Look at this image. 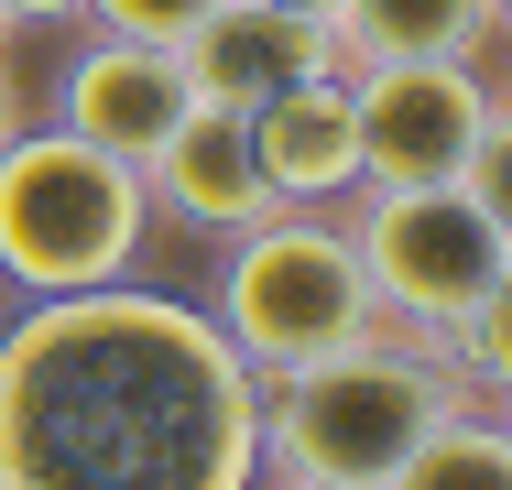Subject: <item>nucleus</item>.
<instances>
[{
  "instance_id": "nucleus-21",
  "label": "nucleus",
  "mask_w": 512,
  "mask_h": 490,
  "mask_svg": "<svg viewBox=\"0 0 512 490\" xmlns=\"http://www.w3.org/2000/svg\"><path fill=\"white\" fill-rule=\"evenodd\" d=\"M262 490H306V480H262Z\"/></svg>"
},
{
  "instance_id": "nucleus-19",
  "label": "nucleus",
  "mask_w": 512,
  "mask_h": 490,
  "mask_svg": "<svg viewBox=\"0 0 512 490\" xmlns=\"http://www.w3.org/2000/svg\"><path fill=\"white\" fill-rule=\"evenodd\" d=\"M491 22H502V33H512V0H491Z\"/></svg>"
},
{
  "instance_id": "nucleus-8",
  "label": "nucleus",
  "mask_w": 512,
  "mask_h": 490,
  "mask_svg": "<svg viewBox=\"0 0 512 490\" xmlns=\"http://www.w3.org/2000/svg\"><path fill=\"white\" fill-rule=\"evenodd\" d=\"M186 109H197V98L175 77V55H164V44H120V33H88V44L66 55V77H55V131L99 142L120 164H142Z\"/></svg>"
},
{
  "instance_id": "nucleus-2",
  "label": "nucleus",
  "mask_w": 512,
  "mask_h": 490,
  "mask_svg": "<svg viewBox=\"0 0 512 490\" xmlns=\"http://www.w3.org/2000/svg\"><path fill=\"white\" fill-rule=\"evenodd\" d=\"M469 403H480V382L458 371V349H436L414 327H371V338L316 349L262 382V480L382 490L425 447V425H447Z\"/></svg>"
},
{
  "instance_id": "nucleus-17",
  "label": "nucleus",
  "mask_w": 512,
  "mask_h": 490,
  "mask_svg": "<svg viewBox=\"0 0 512 490\" xmlns=\"http://www.w3.org/2000/svg\"><path fill=\"white\" fill-rule=\"evenodd\" d=\"M22 120H33V109H22V77H11V55H0V142H11Z\"/></svg>"
},
{
  "instance_id": "nucleus-13",
  "label": "nucleus",
  "mask_w": 512,
  "mask_h": 490,
  "mask_svg": "<svg viewBox=\"0 0 512 490\" xmlns=\"http://www.w3.org/2000/svg\"><path fill=\"white\" fill-rule=\"evenodd\" d=\"M447 349H458V371H469L480 392H512V262L491 273V294L469 305V327H458Z\"/></svg>"
},
{
  "instance_id": "nucleus-9",
  "label": "nucleus",
  "mask_w": 512,
  "mask_h": 490,
  "mask_svg": "<svg viewBox=\"0 0 512 490\" xmlns=\"http://www.w3.org/2000/svg\"><path fill=\"white\" fill-rule=\"evenodd\" d=\"M338 66V44H327V22H295V11H262V0H218L197 33L175 44V77L197 109H262L273 88H295V77H327Z\"/></svg>"
},
{
  "instance_id": "nucleus-18",
  "label": "nucleus",
  "mask_w": 512,
  "mask_h": 490,
  "mask_svg": "<svg viewBox=\"0 0 512 490\" xmlns=\"http://www.w3.org/2000/svg\"><path fill=\"white\" fill-rule=\"evenodd\" d=\"M262 11H295V22H338V0H262Z\"/></svg>"
},
{
  "instance_id": "nucleus-4",
  "label": "nucleus",
  "mask_w": 512,
  "mask_h": 490,
  "mask_svg": "<svg viewBox=\"0 0 512 490\" xmlns=\"http://www.w3.org/2000/svg\"><path fill=\"white\" fill-rule=\"evenodd\" d=\"M207 294H218V305H207L218 338H229L262 382L382 327L371 273H360V251H349V218H338V207H284V218L240 229V240L218 251V284Z\"/></svg>"
},
{
  "instance_id": "nucleus-11",
  "label": "nucleus",
  "mask_w": 512,
  "mask_h": 490,
  "mask_svg": "<svg viewBox=\"0 0 512 490\" xmlns=\"http://www.w3.org/2000/svg\"><path fill=\"white\" fill-rule=\"evenodd\" d=\"M491 0H338L327 44H338V77L349 66H404V55H458L480 66L491 55Z\"/></svg>"
},
{
  "instance_id": "nucleus-20",
  "label": "nucleus",
  "mask_w": 512,
  "mask_h": 490,
  "mask_svg": "<svg viewBox=\"0 0 512 490\" xmlns=\"http://www.w3.org/2000/svg\"><path fill=\"white\" fill-rule=\"evenodd\" d=\"M502 436H512V392H502Z\"/></svg>"
},
{
  "instance_id": "nucleus-5",
  "label": "nucleus",
  "mask_w": 512,
  "mask_h": 490,
  "mask_svg": "<svg viewBox=\"0 0 512 490\" xmlns=\"http://www.w3.org/2000/svg\"><path fill=\"white\" fill-rule=\"evenodd\" d=\"M349 251H360V273H371L382 327H414V338H436V349L469 327V305H480L491 273L512 262L502 229L458 186H360L349 196Z\"/></svg>"
},
{
  "instance_id": "nucleus-16",
  "label": "nucleus",
  "mask_w": 512,
  "mask_h": 490,
  "mask_svg": "<svg viewBox=\"0 0 512 490\" xmlns=\"http://www.w3.org/2000/svg\"><path fill=\"white\" fill-rule=\"evenodd\" d=\"M0 11H11V33L22 22H88V0H0Z\"/></svg>"
},
{
  "instance_id": "nucleus-7",
  "label": "nucleus",
  "mask_w": 512,
  "mask_h": 490,
  "mask_svg": "<svg viewBox=\"0 0 512 490\" xmlns=\"http://www.w3.org/2000/svg\"><path fill=\"white\" fill-rule=\"evenodd\" d=\"M142 196H153L175 229H197V240H240V229L284 218V196L262 175V153H251V109H186V120L142 153Z\"/></svg>"
},
{
  "instance_id": "nucleus-14",
  "label": "nucleus",
  "mask_w": 512,
  "mask_h": 490,
  "mask_svg": "<svg viewBox=\"0 0 512 490\" xmlns=\"http://www.w3.org/2000/svg\"><path fill=\"white\" fill-rule=\"evenodd\" d=\"M458 196L502 229V251H512V98H491V120H480V142L458 164Z\"/></svg>"
},
{
  "instance_id": "nucleus-3",
  "label": "nucleus",
  "mask_w": 512,
  "mask_h": 490,
  "mask_svg": "<svg viewBox=\"0 0 512 490\" xmlns=\"http://www.w3.org/2000/svg\"><path fill=\"white\" fill-rule=\"evenodd\" d=\"M153 240V196L142 164H120L99 142L22 120L0 142V284L11 294H99L142 273Z\"/></svg>"
},
{
  "instance_id": "nucleus-1",
  "label": "nucleus",
  "mask_w": 512,
  "mask_h": 490,
  "mask_svg": "<svg viewBox=\"0 0 512 490\" xmlns=\"http://www.w3.org/2000/svg\"><path fill=\"white\" fill-rule=\"evenodd\" d=\"M0 490H262V371L186 294H22L0 316Z\"/></svg>"
},
{
  "instance_id": "nucleus-10",
  "label": "nucleus",
  "mask_w": 512,
  "mask_h": 490,
  "mask_svg": "<svg viewBox=\"0 0 512 490\" xmlns=\"http://www.w3.org/2000/svg\"><path fill=\"white\" fill-rule=\"evenodd\" d=\"M251 153H262V175H273L284 207H338V196H360V109H349V77L327 66V77L273 88L251 109Z\"/></svg>"
},
{
  "instance_id": "nucleus-23",
  "label": "nucleus",
  "mask_w": 512,
  "mask_h": 490,
  "mask_svg": "<svg viewBox=\"0 0 512 490\" xmlns=\"http://www.w3.org/2000/svg\"><path fill=\"white\" fill-rule=\"evenodd\" d=\"M502 98H512V88H502Z\"/></svg>"
},
{
  "instance_id": "nucleus-15",
  "label": "nucleus",
  "mask_w": 512,
  "mask_h": 490,
  "mask_svg": "<svg viewBox=\"0 0 512 490\" xmlns=\"http://www.w3.org/2000/svg\"><path fill=\"white\" fill-rule=\"evenodd\" d=\"M207 11H218V0H88V22H99V33H120V44H164V55L197 33Z\"/></svg>"
},
{
  "instance_id": "nucleus-22",
  "label": "nucleus",
  "mask_w": 512,
  "mask_h": 490,
  "mask_svg": "<svg viewBox=\"0 0 512 490\" xmlns=\"http://www.w3.org/2000/svg\"><path fill=\"white\" fill-rule=\"evenodd\" d=\"M0 44H11V11H0Z\"/></svg>"
},
{
  "instance_id": "nucleus-6",
  "label": "nucleus",
  "mask_w": 512,
  "mask_h": 490,
  "mask_svg": "<svg viewBox=\"0 0 512 490\" xmlns=\"http://www.w3.org/2000/svg\"><path fill=\"white\" fill-rule=\"evenodd\" d=\"M491 77L458 55H404V66H349V109H360V186H458L480 120H491Z\"/></svg>"
},
{
  "instance_id": "nucleus-12",
  "label": "nucleus",
  "mask_w": 512,
  "mask_h": 490,
  "mask_svg": "<svg viewBox=\"0 0 512 490\" xmlns=\"http://www.w3.org/2000/svg\"><path fill=\"white\" fill-rule=\"evenodd\" d=\"M382 490H512V436H502V414L469 403V414L425 425V447H414Z\"/></svg>"
}]
</instances>
